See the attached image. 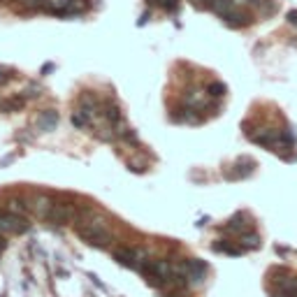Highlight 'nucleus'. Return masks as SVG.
<instances>
[{"instance_id": "nucleus-1", "label": "nucleus", "mask_w": 297, "mask_h": 297, "mask_svg": "<svg viewBox=\"0 0 297 297\" xmlns=\"http://www.w3.org/2000/svg\"><path fill=\"white\" fill-rule=\"evenodd\" d=\"M77 235L86 244H91V246H109V242H111L109 223L100 216H91L86 223H79L77 225Z\"/></svg>"}, {"instance_id": "nucleus-2", "label": "nucleus", "mask_w": 297, "mask_h": 297, "mask_svg": "<svg viewBox=\"0 0 297 297\" xmlns=\"http://www.w3.org/2000/svg\"><path fill=\"white\" fill-rule=\"evenodd\" d=\"M176 272L186 281V286H200L207 277V262L200 258H188L176 265Z\"/></svg>"}, {"instance_id": "nucleus-3", "label": "nucleus", "mask_w": 297, "mask_h": 297, "mask_svg": "<svg viewBox=\"0 0 297 297\" xmlns=\"http://www.w3.org/2000/svg\"><path fill=\"white\" fill-rule=\"evenodd\" d=\"M77 216H79L77 204H72V202H54L47 221L54 223V225H65V223L77 221Z\"/></svg>"}, {"instance_id": "nucleus-4", "label": "nucleus", "mask_w": 297, "mask_h": 297, "mask_svg": "<svg viewBox=\"0 0 297 297\" xmlns=\"http://www.w3.org/2000/svg\"><path fill=\"white\" fill-rule=\"evenodd\" d=\"M114 260L123 267H130V269H140L149 258H146V251L142 248H132V246H121L114 251Z\"/></svg>"}, {"instance_id": "nucleus-5", "label": "nucleus", "mask_w": 297, "mask_h": 297, "mask_svg": "<svg viewBox=\"0 0 297 297\" xmlns=\"http://www.w3.org/2000/svg\"><path fill=\"white\" fill-rule=\"evenodd\" d=\"M28 230L24 216H14L7 209H0V235H21Z\"/></svg>"}, {"instance_id": "nucleus-6", "label": "nucleus", "mask_w": 297, "mask_h": 297, "mask_svg": "<svg viewBox=\"0 0 297 297\" xmlns=\"http://www.w3.org/2000/svg\"><path fill=\"white\" fill-rule=\"evenodd\" d=\"M51 207H54V202H51V197H47V195H37V197H33V200L28 202V209H31L37 218H42V221L49 218Z\"/></svg>"}, {"instance_id": "nucleus-7", "label": "nucleus", "mask_w": 297, "mask_h": 297, "mask_svg": "<svg viewBox=\"0 0 297 297\" xmlns=\"http://www.w3.org/2000/svg\"><path fill=\"white\" fill-rule=\"evenodd\" d=\"M56 126H58V114H56L54 109L40 111V116H37V121H35L37 130H40V132H51V130H56Z\"/></svg>"}, {"instance_id": "nucleus-8", "label": "nucleus", "mask_w": 297, "mask_h": 297, "mask_svg": "<svg viewBox=\"0 0 297 297\" xmlns=\"http://www.w3.org/2000/svg\"><path fill=\"white\" fill-rule=\"evenodd\" d=\"M253 167H256V161H251V158H239V161L232 165V172H227V179H244V176H248L253 172Z\"/></svg>"}, {"instance_id": "nucleus-9", "label": "nucleus", "mask_w": 297, "mask_h": 297, "mask_svg": "<svg viewBox=\"0 0 297 297\" xmlns=\"http://www.w3.org/2000/svg\"><path fill=\"white\" fill-rule=\"evenodd\" d=\"M221 19L225 21V26H230V28H244V26L251 24V16L244 14V12H237V7H232L230 12H225Z\"/></svg>"}, {"instance_id": "nucleus-10", "label": "nucleus", "mask_w": 297, "mask_h": 297, "mask_svg": "<svg viewBox=\"0 0 297 297\" xmlns=\"http://www.w3.org/2000/svg\"><path fill=\"white\" fill-rule=\"evenodd\" d=\"M251 223H253V221L246 216V214H244V212H239V214H235V216H232L230 221H227V230L239 232V235H242V232L251 230Z\"/></svg>"}, {"instance_id": "nucleus-11", "label": "nucleus", "mask_w": 297, "mask_h": 297, "mask_svg": "<svg viewBox=\"0 0 297 297\" xmlns=\"http://www.w3.org/2000/svg\"><path fill=\"white\" fill-rule=\"evenodd\" d=\"M26 105V96H14L0 102V111H19Z\"/></svg>"}, {"instance_id": "nucleus-12", "label": "nucleus", "mask_w": 297, "mask_h": 297, "mask_svg": "<svg viewBox=\"0 0 297 297\" xmlns=\"http://www.w3.org/2000/svg\"><path fill=\"white\" fill-rule=\"evenodd\" d=\"M79 105H81V109H84L86 116H96L98 114V102H96V98H93L91 93H84V96L79 98Z\"/></svg>"}, {"instance_id": "nucleus-13", "label": "nucleus", "mask_w": 297, "mask_h": 297, "mask_svg": "<svg viewBox=\"0 0 297 297\" xmlns=\"http://www.w3.org/2000/svg\"><path fill=\"white\" fill-rule=\"evenodd\" d=\"M239 244H242V248H260V237L256 235V232H242L239 235Z\"/></svg>"}, {"instance_id": "nucleus-14", "label": "nucleus", "mask_w": 297, "mask_h": 297, "mask_svg": "<svg viewBox=\"0 0 297 297\" xmlns=\"http://www.w3.org/2000/svg\"><path fill=\"white\" fill-rule=\"evenodd\" d=\"M5 209L10 214H14V216H24L26 212H28V202H21V200H7V204H5Z\"/></svg>"}, {"instance_id": "nucleus-15", "label": "nucleus", "mask_w": 297, "mask_h": 297, "mask_svg": "<svg viewBox=\"0 0 297 297\" xmlns=\"http://www.w3.org/2000/svg\"><path fill=\"white\" fill-rule=\"evenodd\" d=\"M214 248H216V251H223V253H230V256H242V253H244L242 246H235V244H225L223 239H221L218 244H214Z\"/></svg>"}, {"instance_id": "nucleus-16", "label": "nucleus", "mask_w": 297, "mask_h": 297, "mask_svg": "<svg viewBox=\"0 0 297 297\" xmlns=\"http://www.w3.org/2000/svg\"><path fill=\"white\" fill-rule=\"evenodd\" d=\"M209 96L223 98V96H225V84H223V81H214V84L209 86Z\"/></svg>"}, {"instance_id": "nucleus-17", "label": "nucleus", "mask_w": 297, "mask_h": 297, "mask_svg": "<svg viewBox=\"0 0 297 297\" xmlns=\"http://www.w3.org/2000/svg\"><path fill=\"white\" fill-rule=\"evenodd\" d=\"M72 123H75L77 128H86L91 121H88V116H86L84 111H75V114H72Z\"/></svg>"}, {"instance_id": "nucleus-18", "label": "nucleus", "mask_w": 297, "mask_h": 297, "mask_svg": "<svg viewBox=\"0 0 297 297\" xmlns=\"http://www.w3.org/2000/svg\"><path fill=\"white\" fill-rule=\"evenodd\" d=\"M156 5L167 12H174V10H179V0H156Z\"/></svg>"}, {"instance_id": "nucleus-19", "label": "nucleus", "mask_w": 297, "mask_h": 297, "mask_svg": "<svg viewBox=\"0 0 297 297\" xmlns=\"http://www.w3.org/2000/svg\"><path fill=\"white\" fill-rule=\"evenodd\" d=\"M10 75H12V70H10V67L0 65V84H3V81H7V79H10Z\"/></svg>"}, {"instance_id": "nucleus-20", "label": "nucleus", "mask_w": 297, "mask_h": 297, "mask_svg": "<svg viewBox=\"0 0 297 297\" xmlns=\"http://www.w3.org/2000/svg\"><path fill=\"white\" fill-rule=\"evenodd\" d=\"M191 3H193V7H200V10H202V7H209L212 0H191Z\"/></svg>"}, {"instance_id": "nucleus-21", "label": "nucleus", "mask_w": 297, "mask_h": 297, "mask_svg": "<svg viewBox=\"0 0 297 297\" xmlns=\"http://www.w3.org/2000/svg\"><path fill=\"white\" fill-rule=\"evenodd\" d=\"M286 19H288V24L297 26V12H295V10H292V12H288V16H286Z\"/></svg>"}, {"instance_id": "nucleus-22", "label": "nucleus", "mask_w": 297, "mask_h": 297, "mask_svg": "<svg viewBox=\"0 0 297 297\" xmlns=\"http://www.w3.org/2000/svg\"><path fill=\"white\" fill-rule=\"evenodd\" d=\"M248 0H232V7H244Z\"/></svg>"}, {"instance_id": "nucleus-23", "label": "nucleus", "mask_w": 297, "mask_h": 297, "mask_svg": "<svg viewBox=\"0 0 297 297\" xmlns=\"http://www.w3.org/2000/svg\"><path fill=\"white\" fill-rule=\"evenodd\" d=\"M7 163H12V156H5V158H3V161H0V167L7 165Z\"/></svg>"}, {"instance_id": "nucleus-24", "label": "nucleus", "mask_w": 297, "mask_h": 297, "mask_svg": "<svg viewBox=\"0 0 297 297\" xmlns=\"http://www.w3.org/2000/svg\"><path fill=\"white\" fill-rule=\"evenodd\" d=\"M248 3H253V5H260L262 0H248Z\"/></svg>"}]
</instances>
